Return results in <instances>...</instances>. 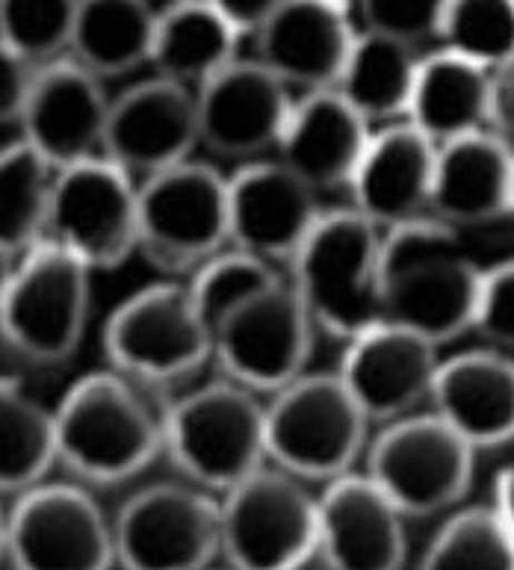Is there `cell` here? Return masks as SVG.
<instances>
[{"label":"cell","mask_w":514,"mask_h":570,"mask_svg":"<svg viewBox=\"0 0 514 570\" xmlns=\"http://www.w3.org/2000/svg\"><path fill=\"white\" fill-rule=\"evenodd\" d=\"M166 405L160 387L119 370L86 373L53 409L57 464L80 485H121L164 455Z\"/></svg>","instance_id":"6da1fadb"},{"label":"cell","mask_w":514,"mask_h":570,"mask_svg":"<svg viewBox=\"0 0 514 570\" xmlns=\"http://www.w3.org/2000/svg\"><path fill=\"white\" fill-rule=\"evenodd\" d=\"M480 273L458 228L432 214L382 230L385 320L437 350L471 332Z\"/></svg>","instance_id":"7a4b0ae2"},{"label":"cell","mask_w":514,"mask_h":570,"mask_svg":"<svg viewBox=\"0 0 514 570\" xmlns=\"http://www.w3.org/2000/svg\"><path fill=\"white\" fill-rule=\"evenodd\" d=\"M287 266L317 332L349 343L385 323L382 230L358 210H323Z\"/></svg>","instance_id":"3957f363"},{"label":"cell","mask_w":514,"mask_h":570,"mask_svg":"<svg viewBox=\"0 0 514 570\" xmlns=\"http://www.w3.org/2000/svg\"><path fill=\"white\" fill-rule=\"evenodd\" d=\"M164 455L184 482L225 494L266 464V402L228 379L169 400Z\"/></svg>","instance_id":"277c9868"},{"label":"cell","mask_w":514,"mask_h":570,"mask_svg":"<svg viewBox=\"0 0 514 570\" xmlns=\"http://www.w3.org/2000/svg\"><path fill=\"white\" fill-rule=\"evenodd\" d=\"M367 443L369 420L337 373H302L266 402V461L308 485L349 473Z\"/></svg>","instance_id":"5b68a950"},{"label":"cell","mask_w":514,"mask_h":570,"mask_svg":"<svg viewBox=\"0 0 514 570\" xmlns=\"http://www.w3.org/2000/svg\"><path fill=\"white\" fill-rule=\"evenodd\" d=\"M92 273L48 239L16 257L0 298V337L36 366L66 364L83 343Z\"/></svg>","instance_id":"8992f818"},{"label":"cell","mask_w":514,"mask_h":570,"mask_svg":"<svg viewBox=\"0 0 514 570\" xmlns=\"http://www.w3.org/2000/svg\"><path fill=\"white\" fill-rule=\"evenodd\" d=\"M228 243V178L198 160L137 184V252L166 275H192Z\"/></svg>","instance_id":"52a82bcc"},{"label":"cell","mask_w":514,"mask_h":570,"mask_svg":"<svg viewBox=\"0 0 514 570\" xmlns=\"http://www.w3.org/2000/svg\"><path fill=\"white\" fill-rule=\"evenodd\" d=\"M219 520L228 570H302L317 553V494L269 461L219 494Z\"/></svg>","instance_id":"ba28073f"},{"label":"cell","mask_w":514,"mask_h":570,"mask_svg":"<svg viewBox=\"0 0 514 570\" xmlns=\"http://www.w3.org/2000/svg\"><path fill=\"white\" fill-rule=\"evenodd\" d=\"M112 370L134 382L166 391L192 379L214 357V341L201 323L187 284H148L112 307L101 334Z\"/></svg>","instance_id":"9c48e42d"},{"label":"cell","mask_w":514,"mask_h":570,"mask_svg":"<svg viewBox=\"0 0 514 570\" xmlns=\"http://www.w3.org/2000/svg\"><path fill=\"white\" fill-rule=\"evenodd\" d=\"M364 455V476L405 518H428L453 509L471 491L476 450L432 411H414L385 423Z\"/></svg>","instance_id":"30bf717a"},{"label":"cell","mask_w":514,"mask_h":570,"mask_svg":"<svg viewBox=\"0 0 514 570\" xmlns=\"http://www.w3.org/2000/svg\"><path fill=\"white\" fill-rule=\"evenodd\" d=\"M12 570H112V518L86 485L39 482L3 514Z\"/></svg>","instance_id":"8fae6325"},{"label":"cell","mask_w":514,"mask_h":570,"mask_svg":"<svg viewBox=\"0 0 514 570\" xmlns=\"http://www.w3.org/2000/svg\"><path fill=\"white\" fill-rule=\"evenodd\" d=\"M45 239L89 273L119 269L137 252V180L103 154L57 169Z\"/></svg>","instance_id":"7c38bea8"},{"label":"cell","mask_w":514,"mask_h":570,"mask_svg":"<svg viewBox=\"0 0 514 570\" xmlns=\"http://www.w3.org/2000/svg\"><path fill=\"white\" fill-rule=\"evenodd\" d=\"M219 497L192 482L139 488L112 518L121 570H210L219 559Z\"/></svg>","instance_id":"4fadbf2b"},{"label":"cell","mask_w":514,"mask_h":570,"mask_svg":"<svg viewBox=\"0 0 514 570\" xmlns=\"http://www.w3.org/2000/svg\"><path fill=\"white\" fill-rule=\"evenodd\" d=\"M314 323L287 278L234 307L214 332V357L223 379L257 396H273L308 373Z\"/></svg>","instance_id":"5bb4252c"},{"label":"cell","mask_w":514,"mask_h":570,"mask_svg":"<svg viewBox=\"0 0 514 570\" xmlns=\"http://www.w3.org/2000/svg\"><path fill=\"white\" fill-rule=\"evenodd\" d=\"M110 98L103 80L78 60L60 57L33 71L18 125L24 142L51 169L98 157L103 148Z\"/></svg>","instance_id":"9a60e30c"},{"label":"cell","mask_w":514,"mask_h":570,"mask_svg":"<svg viewBox=\"0 0 514 570\" xmlns=\"http://www.w3.org/2000/svg\"><path fill=\"white\" fill-rule=\"evenodd\" d=\"M198 148L196 92L151 77L110 101L101 154L134 180L189 160Z\"/></svg>","instance_id":"2e32d148"},{"label":"cell","mask_w":514,"mask_h":570,"mask_svg":"<svg viewBox=\"0 0 514 570\" xmlns=\"http://www.w3.org/2000/svg\"><path fill=\"white\" fill-rule=\"evenodd\" d=\"M319 214V193L275 157L243 163L228 178V243L275 269L290 264Z\"/></svg>","instance_id":"e0dca14e"},{"label":"cell","mask_w":514,"mask_h":570,"mask_svg":"<svg viewBox=\"0 0 514 570\" xmlns=\"http://www.w3.org/2000/svg\"><path fill=\"white\" fill-rule=\"evenodd\" d=\"M198 145L225 160L275 151L290 116V89L255 60L228 62L196 92Z\"/></svg>","instance_id":"ac0fdd59"},{"label":"cell","mask_w":514,"mask_h":570,"mask_svg":"<svg viewBox=\"0 0 514 570\" xmlns=\"http://www.w3.org/2000/svg\"><path fill=\"white\" fill-rule=\"evenodd\" d=\"M405 514L364 473H343L317 497V553L326 570H403Z\"/></svg>","instance_id":"d6986e66"},{"label":"cell","mask_w":514,"mask_h":570,"mask_svg":"<svg viewBox=\"0 0 514 570\" xmlns=\"http://www.w3.org/2000/svg\"><path fill=\"white\" fill-rule=\"evenodd\" d=\"M437 364L435 343L385 320L346 343L337 375L369 423H391L428 402Z\"/></svg>","instance_id":"ffe728a7"},{"label":"cell","mask_w":514,"mask_h":570,"mask_svg":"<svg viewBox=\"0 0 514 570\" xmlns=\"http://www.w3.org/2000/svg\"><path fill=\"white\" fill-rule=\"evenodd\" d=\"M355 30L349 9L332 0H281L273 16L257 27V57L287 89L323 92L335 89Z\"/></svg>","instance_id":"44dd1931"},{"label":"cell","mask_w":514,"mask_h":570,"mask_svg":"<svg viewBox=\"0 0 514 570\" xmlns=\"http://www.w3.org/2000/svg\"><path fill=\"white\" fill-rule=\"evenodd\" d=\"M435 171V142L408 121H391L369 134L364 154L349 178L352 210L378 230L428 214Z\"/></svg>","instance_id":"7402d4cb"},{"label":"cell","mask_w":514,"mask_h":570,"mask_svg":"<svg viewBox=\"0 0 514 570\" xmlns=\"http://www.w3.org/2000/svg\"><path fill=\"white\" fill-rule=\"evenodd\" d=\"M512 145L488 130L435 145L428 214L453 228L488 225L512 214Z\"/></svg>","instance_id":"603a6c76"},{"label":"cell","mask_w":514,"mask_h":570,"mask_svg":"<svg viewBox=\"0 0 514 570\" xmlns=\"http://www.w3.org/2000/svg\"><path fill=\"white\" fill-rule=\"evenodd\" d=\"M428 402L473 450L503 446L514 434L512 357L488 346L441 357Z\"/></svg>","instance_id":"cb8c5ba5"},{"label":"cell","mask_w":514,"mask_h":570,"mask_svg":"<svg viewBox=\"0 0 514 570\" xmlns=\"http://www.w3.org/2000/svg\"><path fill=\"white\" fill-rule=\"evenodd\" d=\"M369 134L367 121L335 89L308 92L302 101H293L281 139L275 145V160L314 193L346 189Z\"/></svg>","instance_id":"d4e9b609"},{"label":"cell","mask_w":514,"mask_h":570,"mask_svg":"<svg viewBox=\"0 0 514 570\" xmlns=\"http://www.w3.org/2000/svg\"><path fill=\"white\" fill-rule=\"evenodd\" d=\"M488 83L491 69L449 51L432 53L417 62L405 121L435 145L485 130Z\"/></svg>","instance_id":"484cf974"},{"label":"cell","mask_w":514,"mask_h":570,"mask_svg":"<svg viewBox=\"0 0 514 570\" xmlns=\"http://www.w3.org/2000/svg\"><path fill=\"white\" fill-rule=\"evenodd\" d=\"M237 42L240 36L207 0H175L157 12L148 66H155L157 77L198 92L237 60Z\"/></svg>","instance_id":"4316f807"},{"label":"cell","mask_w":514,"mask_h":570,"mask_svg":"<svg viewBox=\"0 0 514 570\" xmlns=\"http://www.w3.org/2000/svg\"><path fill=\"white\" fill-rule=\"evenodd\" d=\"M157 12L148 0H78L71 60L95 77H121L151 60Z\"/></svg>","instance_id":"83f0119b"},{"label":"cell","mask_w":514,"mask_h":570,"mask_svg":"<svg viewBox=\"0 0 514 570\" xmlns=\"http://www.w3.org/2000/svg\"><path fill=\"white\" fill-rule=\"evenodd\" d=\"M417 62L421 60L414 57L412 45L364 30L352 39L335 92L367 125H373V121H385V125L405 121Z\"/></svg>","instance_id":"f1b7e54d"},{"label":"cell","mask_w":514,"mask_h":570,"mask_svg":"<svg viewBox=\"0 0 514 570\" xmlns=\"http://www.w3.org/2000/svg\"><path fill=\"white\" fill-rule=\"evenodd\" d=\"M57 464L53 409L24 384L0 375V494L39 485Z\"/></svg>","instance_id":"f546056e"},{"label":"cell","mask_w":514,"mask_h":570,"mask_svg":"<svg viewBox=\"0 0 514 570\" xmlns=\"http://www.w3.org/2000/svg\"><path fill=\"white\" fill-rule=\"evenodd\" d=\"M53 171L24 139L0 151V248L9 255L45 239Z\"/></svg>","instance_id":"4dcf8cb0"},{"label":"cell","mask_w":514,"mask_h":570,"mask_svg":"<svg viewBox=\"0 0 514 570\" xmlns=\"http://www.w3.org/2000/svg\"><path fill=\"white\" fill-rule=\"evenodd\" d=\"M421 570H514L512 527L488 505L455 511L428 541Z\"/></svg>","instance_id":"1f68e13d"},{"label":"cell","mask_w":514,"mask_h":570,"mask_svg":"<svg viewBox=\"0 0 514 570\" xmlns=\"http://www.w3.org/2000/svg\"><path fill=\"white\" fill-rule=\"evenodd\" d=\"M437 39L444 51L482 69L506 66L514 51V0H449Z\"/></svg>","instance_id":"d6a6232c"},{"label":"cell","mask_w":514,"mask_h":570,"mask_svg":"<svg viewBox=\"0 0 514 570\" xmlns=\"http://www.w3.org/2000/svg\"><path fill=\"white\" fill-rule=\"evenodd\" d=\"M278 278L281 275L275 266L257 261L246 252H237V248H225L210 257L205 266H198L196 273L189 275L187 289L201 323L210 332V341H214L216 325L223 323L234 307H240L246 298L275 284Z\"/></svg>","instance_id":"836d02e7"},{"label":"cell","mask_w":514,"mask_h":570,"mask_svg":"<svg viewBox=\"0 0 514 570\" xmlns=\"http://www.w3.org/2000/svg\"><path fill=\"white\" fill-rule=\"evenodd\" d=\"M78 0H0V42L30 66L66 57Z\"/></svg>","instance_id":"e575fe53"},{"label":"cell","mask_w":514,"mask_h":570,"mask_svg":"<svg viewBox=\"0 0 514 570\" xmlns=\"http://www.w3.org/2000/svg\"><path fill=\"white\" fill-rule=\"evenodd\" d=\"M446 3L449 0H358L355 7L360 9L367 30L417 48L437 39Z\"/></svg>","instance_id":"d590c367"},{"label":"cell","mask_w":514,"mask_h":570,"mask_svg":"<svg viewBox=\"0 0 514 570\" xmlns=\"http://www.w3.org/2000/svg\"><path fill=\"white\" fill-rule=\"evenodd\" d=\"M514 269L508 261L488 266L480 273L476 298H473L471 332L485 341L488 350L506 352L514 341Z\"/></svg>","instance_id":"8d00e7d4"},{"label":"cell","mask_w":514,"mask_h":570,"mask_svg":"<svg viewBox=\"0 0 514 570\" xmlns=\"http://www.w3.org/2000/svg\"><path fill=\"white\" fill-rule=\"evenodd\" d=\"M33 71L36 66L21 60L16 51H9L7 45L0 42V125L18 121Z\"/></svg>","instance_id":"74e56055"},{"label":"cell","mask_w":514,"mask_h":570,"mask_svg":"<svg viewBox=\"0 0 514 570\" xmlns=\"http://www.w3.org/2000/svg\"><path fill=\"white\" fill-rule=\"evenodd\" d=\"M231 24L237 36H255L257 27L273 16L281 0H207Z\"/></svg>","instance_id":"f35d334b"},{"label":"cell","mask_w":514,"mask_h":570,"mask_svg":"<svg viewBox=\"0 0 514 570\" xmlns=\"http://www.w3.org/2000/svg\"><path fill=\"white\" fill-rule=\"evenodd\" d=\"M491 505L488 509L497 514L506 527H512V468L497 470V479H494V491H491Z\"/></svg>","instance_id":"ab89813d"},{"label":"cell","mask_w":514,"mask_h":570,"mask_svg":"<svg viewBox=\"0 0 514 570\" xmlns=\"http://www.w3.org/2000/svg\"><path fill=\"white\" fill-rule=\"evenodd\" d=\"M12 266H16V255H9V252H3V248H0V298H3V293H7Z\"/></svg>","instance_id":"60d3db41"},{"label":"cell","mask_w":514,"mask_h":570,"mask_svg":"<svg viewBox=\"0 0 514 570\" xmlns=\"http://www.w3.org/2000/svg\"><path fill=\"white\" fill-rule=\"evenodd\" d=\"M332 3H337V7H343V9H349V7H355L358 0H332Z\"/></svg>","instance_id":"b9f144b4"},{"label":"cell","mask_w":514,"mask_h":570,"mask_svg":"<svg viewBox=\"0 0 514 570\" xmlns=\"http://www.w3.org/2000/svg\"><path fill=\"white\" fill-rule=\"evenodd\" d=\"M0 553H3V511H0Z\"/></svg>","instance_id":"7bdbcfd3"},{"label":"cell","mask_w":514,"mask_h":570,"mask_svg":"<svg viewBox=\"0 0 514 570\" xmlns=\"http://www.w3.org/2000/svg\"><path fill=\"white\" fill-rule=\"evenodd\" d=\"M210 570H216V568H210ZM219 570H228V568H219Z\"/></svg>","instance_id":"ee69618b"},{"label":"cell","mask_w":514,"mask_h":570,"mask_svg":"<svg viewBox=\"0 0 514 570\" xmlns=\"http://www.w3.org/2000/svg\"><path fill=\"white\" fill-rule=\"evenodd\" d=\"M171 3H175V0H171Z\"/></svg>","instance_id":"f6af8a7d"}]
</instances>
